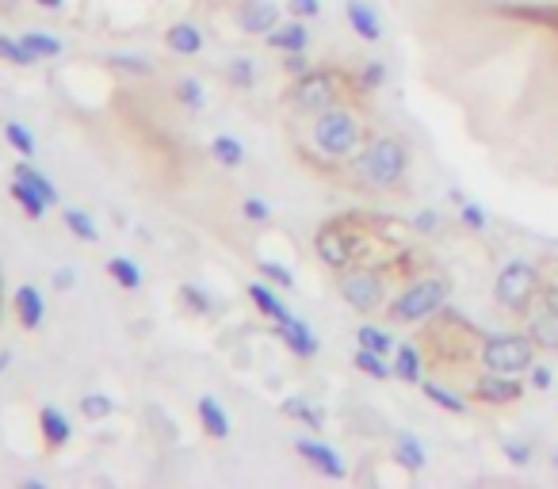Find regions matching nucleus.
Segmentation results:
<instances>
[{"label": "nucleus", "instance_id": "obj_19", "mask_svg": "<svg viewBox=\"0 0 558 489\" xmlns=\"http://www.w3.org/2000/svg\"><path fill=\"white\" fill-rule=\"evenodd\" d=\"M195 413H199V421H203V432H207L211 440H226V436H230V417H226V409L218 405V398L203 394V398L195 402Z\"/></svg>", "mask_w": 558, "mask_h": 489}, {"label": "nucleus", "instance_id": "obj_8", "mask_svg": "<svg viewBox=\"0 0 558 489\" xmlns=\"http://www.w3.org/2000/svg\"><path fill=\"white\" fill-rule=\"evenodd\" d=\"M337 291L356 314H375V310L387 306V279L379 276L375 268H348L337 279Z\"/></svg>", "mask_w": 558, "mask_h": 489}, {"label": "nucleus", "instance_id": "obj_7", "mask_svg": "<svg viewBox=\"0 0 558 489\" xmlns=\"http://www.w3.org/2000/svg\"><path fill=\"white\" fill-rule=\"evenodd\" d=\"M314 249L322 256L325 264L333 268V272H348V268H356V260H360V234H356V222H325L318 237H314Z\"/></svg>", "mask_w": 558, "mask_h": 489}, {"label": "nucleus", "instance_id": "obj_13", "mask_svg": "<svg viewBox=\"0 0 558 489\" xmlns=\"http://www.w3.org/2000/svg\"><path fill=\"white\" fill-rule=\"evenodd\" d=\"M276 333H279V341L287 344L299 360H314L318 352H322V341H318V333L306 325L302 318H287V321H279L276 325Z\"/></svg>", "mask_w": 558, "mask_h": 489}, {"label": "nucleus", "instance_id": "obj_30", "mask_svg": "<svg viewBox=\"0 0 558 489\" xmlns=\"http://www.w3.org/2000/svg\"><path fill=\"white\" fill-rule=\"evenodd\" d=\"M211 153H215L218 165H226V169H241L245 165V146L237 142L234 134H218L215 142H211Z\"/></svg>", "mask_w": 558, "mask_h": 489}, {"label": "nucleus", "instance_id": "obj_51", "mask_svg": "<svg viewBox=\"0 0 558 489\" xmlns=\"http://www.w3.org/2000/svg\"><path fill=\"white\" fill-rule=\"evenodd\" d=\"M35 4H39V8H62L65 0H35Z\"/></svg>", "mask_w": 558, "mask_h": 489}, {"label": "nucleus", "instance_id": "obj_46", "mask_svg": "<svg viewBox=\"0 0 558 489\" xmlns=\"http://www.w3.org/2000/svg\"><path fill=\"white\" fill-rule=\"evenodd\" d=\"M241 214H245L249 222H268V218H272V207H268L264 199H257V195H249V199L241 203Z\"/></svg>", "mask_w": 558, "mask_h": 489}, {"label": "nucleus", "instance_id": "obj_6", "mask_svg": "<svg viewBox=\"0 0 558 489\" xmlns=\"http://www.w3.org/2000/svg\"><path fill=\"white\" fill-rule=\"evenodd\" d=\"M536 348L539 344L524 333H494L478 344V363L482 371H497V375H528L536 363Z\"/></svg>", "mask_w": 558, "mask_h": 489}, {"label": "nucleus", "instance_id": "obj_20", "mask_svg": "<svg viewBox=\"0 0 558 489\" xmlns=\"http://www.w3.org/2000/svg\"><path fill=\"white\" fill-rule=\"evenodd\" d=\"M39 428H43V440L50 447H65L69 444V436H73L69 417H65L58 405H43V409H39Z\"/></svg>", "mask_w": 558, "mask_h": 489}, {"label": "nucleus", "instance_id": "obj_17", "mask_svg": "<svg viewBox=\"0 0 558 489\" xmlns=\"http://www.w3.org/2000/svg\"><path fill=\"white\" fill-rule=\"evenodd\" d=\"M16 318H20L23 329H39L46 318V298L39 287H31V283H23L20 291H16Z\"/></svg>", "mask_w": 558, "mask_h": 489}, {"label": "nucleus", "instance_id": "obj_16", "mask_svg": "<svg viewBox=\"0 0 558 489\" xmlns=\"http://www.w3.org/2000/svg\"><path fill=\"white\" fill-rule=\"evenodd\" d=\"M394 379H402L406 386H421L425 379V356L417 344H398L394 348Z\"/></svg>", "mask_w": 558, "mask_h": 489}, {"label": "nucleus", "instance_id": "obj_12", "mask_svg": "<svg viewBox=\"0 0 558 489\" xmlns=\"http://www.w3.org/2000/svg\"><path fill=\"white\" fill-rule=\"evenodd\" d=\"M237 23L245 35H268L279 27V4L276 0H245L237 8Z\"/></svg>", "mask_w": 558, "mask_h": 489}, {"label": "nucleus", "instance_id": "obj_43", "mask_svg": "<svg viewBox=\"0 0 558 489\" xmlns=\"http://www.w3.org/2000/svg\"><path fill=\"white\" fill-rule=\"evenodd\" d=\"M409 226H413L417 234L436 237L440 230H444V214H440V211H417L413 218H409Z\"/></svg>", "mask_w": 558, "mask_h": 489}, {"label": "nucleus", "instance_id": "obj_22", "mask_svg": "<svg viewBox=\"0 0 558 489\" xmlns=\"http://www.w3.org/2000/svg\"><path fill=\"white\" fill-rule=\"evenodd\" d=\"M165 43H169L172 54H184V58H192L203 50V31L195 27V23H172L169 35H165Z\"/></svg>", "mask_w": 558, "mask_h": 489}, {"label": "nucleus", "instance_id": "obj_25", "mask_svg": "<svg viewBox=\"0 0 558 489\" xmlns=\"http://www.w3.org/2000/svg\"><path fill=\"white\" fill-rule=\"evenodd\" d=\"M501 16H513V20H524V23H543V27H551L558 31V8H547V4H501Z\"/></svg>", "mask_w": 558, "mask_h": 489}, {"label": "nucleus", "instance_id": "obj_35", "mask_svg": "<svg viewBox=\"0 0 558 489\" xmlns=\"http://www.w3.org/2000/svg\"><path fill=\"white\" fill-rule=\"evenodd\" d=\"M459 222H463L471 234H486V230H490V214H486L482 203H474V199H463V203H459Z\"/></svg>", "mask_w": 558, "mask_h": 489}, {"label": "nucleus", "instance_id": "obj_9", "mask_svg": "<svg viewBox=\"0 0 558 489\" xmlns=\"http://www.w3.org/2000/svg\"><path fill=\"white\" fill-rule=\"evenodd\" d=\"M528 337L547 348V352H558V291H543L532 310V321H528Z\"/></svg>", "mask_w": 558, "mask_h": 489}, {"label": "nucleus", "instance_id": "obj_45", "mask_svg": "<svg viewBox=\"0 0 558 489\" xmlns=\"http://www.w3.org/2000/svg\"><path fill=\"white\" fill-rule=\"evenodd\" d=\"M111 62H115V69H127V73H138V77L153 73V65L146 58H138V54H115Z\"/></svg>", "mask_w": 558, "mask_h": 489}, {"label": "nucleus", "instance_id": "obj_42", "mask_svg": "<svg viewBox=\"0 0 558 489\" xmlns=\"http://www.w3.org/2000/svg\"><path fill=\"white\" fill-rule=\"evenodd\" d=\"M501 451H505V459H509L513 467H532V459H536V451H532L528 440H505Z\"/></svg>", "mask_w": 558, "mask_h": 489}, {"label": "nucleus", "instance_id": "obj_31", "mask_svg": "<svg viewBox=\"0 0 558 489\" xmlns=\"http://www.w3.org/2000/svg\"><path fill=\"white\" fill-rule=\"evenodd\" d=\"M352 363L364 371L367 379H390L394 375V363H387V356H379V352H371V348H356V356H352Z\"/></svg>", "mask_w": 558, "mask_h": 489}, {"label": "nucleus", "instance_id": "obj_1", "mask_svg": "<svg viewBox=\"0 0 558 489\" xmlns=\"http://www.w3.org/2000/svg\"><path fill=\"white\" fill-rule=\"evenodd\" d=\"M356 180L375 192H402L409 180V146L394 134H379L352 157Z\"/></svg>", "mask_w": 558, "mask_h": 489}, {"label": "nucleus", "instance_id": "obj_37", "mask_svg": "<svg viewBox=\"0 0 558 489\" xmlns=\"http://www.w3.org/2000/svg\"><path fill=\"white\" fill-rule=\"evenodd\" d=\"M176 100L188 111H203L207 107V92H203V85L195 77H184V81H176Z\"/></svg>", "mask_w": 558, "mask_h": 489}, {"label": "nucleus", "instance_id": "obj_4", "mask_svg": "<svg viewBox=\"0 0 558 489\" xmlns=\"http://www.w3.org/2000/svg\"><path fill=\"white\" fill-rule=\"evenodd\" d=\"M451 283L444 276H425L417 283H409L402 295L387 306V314L394 325H421L429 318H440V310L448 306Z\"/></svg>", "mask_w": 558, "mask_h": 489}, {"label": "nucleus", "instance_id": "obj_32", "mask_svg": "<svg viewBox=\"0 0 558 489\" xmlns=\"http://www.w3.org/2000/svg\"><path fill=\"white\" fill-rule=\"evenodd\" d=\"M4 142L16 149L20 157H27V161H31L35 153H39V142H35V134L23 127V123H16V119H12V123H4Z\"/></svg>", "mask_w": 558, "mask_h": 489}, {"label": "nucleus", "instance_id": "obj_53", "mask_svg": "<svg viewBox=\"0 0 558 489\" xmlns=\"http://www.w3.org/2000/svg\"><path fill=\"white\" fill-rule=\"evenodd\" d=\"M551 463H555V474H558V451H555V459H551Z\"/></svg>", "mask_w": 558, "mask_h": 489}, {"label": "nucleus", "instance_id": "obj_48", "mask_svg": "<svg viewBox=\"0 0 558 489\" xmlns=\"http://www.w3.org/2000/svg\"><path fill=\"white\" fill-rule=\"evenodd\" d=\"M287 8H291L299 20H314V16H322V0H287Z\"/></svg>", "mask_w": 558, "mask_h": 489}, {"label": "nucleus", "instance_id": "obj_5", "mask_svg": "<svg viewBox=\"0 0 558 489\" xmlns=\"http://www.w3.org/2000/svg\"><path fill=\"white\" fill-rule=\"evenodd\" d=\"M539 295H543V279H539V268L532 264V260L513 256V260H509V264L497 272L494 298H497V306H505L509 314L528 318V314L536 310Z\"/></svg>", "mask_w": 558, "mask_h": 489}, {"label": "nucleus", "instance_id": "obj_33", "mask_svg": "<svg viewBox=\"0 0 558 489\" xmlns=\"http://www.w3.org/2000/svg\"><path fill=\"white\" fill-rule=\"evenodd\" d=\"M356 341H360V348H371V352H379V356H390L398 344H394V337H390L387 329H379V325H360L356 329Z\"/></svg>", "mask_w": 558, "mask_h": 489}, {"label": "nucleus", "instance_id": "obj_40", "mask_svg": "<svg viewBox=\"0 0 558 489\" xmlns=\"http://www.w3.org/2000/svg\"><path fill=\"white\" fill-rule=\"evenodd\" d=\"M260 276L268 279V283H276L283 291H295V276H291V268L287 264H279V260H260Z\"/></svg>", "mask_w": 558, "mask_h": 489}, {"label": "nucleus", "instance_id": "obj_36", "mask_svg": "<svg viewBox=\"0 0 558 489\" xmlns=\"http://www.w3.org/2000/svg\"><path fill=\"white\" fill-rule=\"evenodd\" d=\"M390 69L383 58H375V62H367L360 73H356V85H360V92H379V88L387 85Z\"/></svg>", "mask_w": 558, "mask_h": 489}, {"label": "nucleus", "instance_id": "obj_50", "mask_svg": "<svg viewBox=\"0 0 558 489\" xmlns=\"http://www.w3.org/2000/svg\"><path fill=\"white\" fill-rule=\"evenodd\" d=\"M54 287H58V291H69V287H73V268H62V272L54 276Z\"/></svg>", "mask_w": 558, "mask_h": 489}, {"label": "nucleus", "instance_id": "obj_3", "mask_svg": "<svg viewBox=\"0 0 558 489\" xmlns=\"http://www.w3.org/2000/svg\"><path fill=\"white\" fill-rule=\"evenodd\" d=\"M310 142L329 161H352L360 153V146H364V119H360V111H352L348 104H337L322 111V115H314Z\"/></svg>", "mask_w": 558, "mask_h": 489}, {"label": "nucleus", "instance_id": "obj_21", "mask_svg": "<svg viewBox=\"0 0 558 489\" xmlns=\"http://www.w3.org/2000/svg\"><path fill=\"white\" fill-rule=\"evenodd\" d=\"M249 298H253V306H257L260 314H264L268 321H276V325L287 318H295V314L283 306V298H279L268 283H249Z\"/></svg>", "mask_w": 558, "mask_h": 489}, {"label": "nucleus", "instance_id": "obj_15", "mask_svg": "<svg viewBox=\"0 0 558 489\" xmlns=\"http://www.w3.org/2000/svg\"><path fill=\"white\" fill-rule=\"evenodd\" d=\"M264 39H268V46L279 50V54H306V50H310V31H306V23H302L299 16L279 23L276 31H268Z\"/></svg>", "mask_w": 558, "mask_h": 489}, {"label": "nucleus", "instance_id": "obj_47", "mask_svg": "<svg viewBox=\"0 0 558 489\" xmlns=\"http://www.w3.org/2000/svg\"><path fill=\"white\" fill-rule=\"evenodd\" d=\"M528 383H532V390H551V383H555V371H551L547 363H532Z\"/></svg>", "mask_w": 558, "mask_h": 489}, {"label": "nucleus", "instance_id": "obj_38", "mask_svg": "<svg viewBox=\"0 0 558 489\" xmlns=\"http://www.w3.org/2000/svg\"><path fill=\"white\" fill-rule=\"evenodd\" d=\"M226 77L237 88H253L257 85V65H253V58H234V62L226 65Z\"/></svg>", "mask_w": 558, "mask_h": 489}, {"label": "nucleus", "instance_id": "obj_10", "mask_svg": "<svg viewBox=\"0 0 558 489\" xmlns=\"http://www.w3.org/2000/svg\"><path fill=\"white\" fill-rule=\"evenodd\" d=\"M478 402L486 405H513L524 398V383H520V375H497V371H482L478 379H474V390H471Z\"/></svg>", "mask_w": 558, "mask_h": 489}, {"label": "nucleus", "instance_id": "obj_34", "mask_svg": "<svg viewBox=\"0 0 558 489\" xmlns=\"http://www.w3.org/2000/svg\"><path fill=\"white\" fill-rule=\"evenodd\" d=\"M20 39L35 58H58V54H62V39H54V35H46V31H23Z\"/></svg>", "mask_w": 558, "mask_h": 489}, {"label": "nucleus", "instance_id": "obj_28", "mask_svg": "<svg viewBox=\"0 0 558 489\" xmlns=\"http://www.w3.org/2000/svg\"><path fill=\"white\" fill-rule=\"evenodd\" d=\"M62 222H65V230H69V234L88 241V245H96V241H100V226H96V222H92V214H85L81 207H65Z\"/></svg>", "mask_w": 558, "mask_h": 489}, {"label": "nucleus", "instance_id": "obj_52", "mask_svg": "<svg viewBox=\"0 0 558 489\" xmlns=\"http://www.w3.org/2000/svg\"><path fill=\"white\" fill-rule=\"evenodd\" d=\"M8 363H12V356H8V352H0V371H4Z\"/></svg>", "mask_w": 558, "mask_h": 489}, {"label": "nucleus", "instance_id": "obj_24", "mask_svg": "<svg viewBox=\"0 0 558 489\" xmlns=\"http://www.w3.org/2000/svg\"><path fill=\"white\" fill-rule=\"evenodd\" d=\"M421 390H425V398H429L432 405H440V409L451 413V417H463V413H467V398H459V394L448 390L444 383H436V379H421Z\"/></svg>", "mask_w": 558, "mask_h": 489}, {"label": "nucleus", "instance_id": "obj_23", "mask_svg": "<svg viewBox=\"0 0 558 489\" xmlns=\"http://www.w3.org/2000/svg\"><path fill=\"white\" fill-rule=\"evenodd\" d=\"M279 413L283 417H291V421H299V425H306V428H325V409H318V405H310L306 398H283L279 402Z\"/></svg>", "mask_w": 558, "mask_h": 489}, {"label": "nucleus", "instance_id": "obj_27", "mask_svg": "<svg viewBox=\"0 0 558 489\" xmlns=\"http://www.w3.org/2000/svg\"><path fill=\"white\" fill-rule=\"evenodd\" d=\"M8 192H12V199L20 203L23 214H27L31 222H39V218H46V207H50V203H46L43 195L35 192L31 184H23V180H16V176H12V188H8Z\"/></svg>", "mask_w": 558, "mask_h": 489}, {"label": "nucleus", "instance_id": "obj_49", "mask_svg": "<svg viewBox=\"0 0 558 489\" xmlns=\"http://www.w3.org/2000/svg\"><path fill=\"white\" fill-rule=\"evenodd\" d=\"M283 69H287L291 77H302V73H310L314 65H310V58H306V54H283Z\"/></svg>", "mask_w": 558, "mask_h": 489}, {"label": "nucleus", "instance_id": "obj_2", "mask_svg": "<svg viewBox=\"0 0 558 489\" xmlns=\"http://www.w3.org/2000/svg\"><path fill=\"white\" fill-rule=\"evenodd\" d=\"M360 92L356 77H348L341 69H310L291 81V88L283 92V104L299 115H322L329 107H337L348 100V92Z\"/></svg>", "mask_w": 558, "mask_h": 489}, {"label": "nucleus", "instance_id": "obj_44", "mask_svg": "<svg viewBox=\"0 0 558 489\" xmlns=\"http://www.w3.org/2000/svg\"><path fill=\"white\" fill-rule=\"evenodd\" d=\"M180 298L188 302V310H195V314H211V295L199 291L195 283H184V287H180Z\"/></svg>", "mask_w": 558, "mask_h": 489}, {"label": "nucleus", "instance_id": "obj_14", "mask_svg": "<svg viewBox=\"0 0 558 489\" xmlns=\"http://www.w3.org/2000/svg\"><path fill=\"white\" fill-rule=\"evenodd\" d=\"M344 20L348 27L364 39V43H379L383 39V20L367 0H344Z\"/></svg>", "mask_w": 558, "mask_h": 489}, {"label": "nucleus", "instance_id": "obj_18", "mask_svg": "<svg viewBox=\"0 0 558 489\" xmlns=\"http://www.w3.org/2000/svg\"><path fill=\"white\" fill-rule=\"evenodd\" d=\"M394 459H398L409 474H421V470L429 467V451H425V444H421L413 432H406V428L394 436Z\"/></svg>", "mask_w": 558, "mask_h": 489}, {"label": "nucleus", "instance_id": "obj_41", "mask_svg": "<svg viewBox=\"0 0 558 489\" xmlns=\"http://www.w3.org/2000/svg\"><path fill=\"white\" fill-rule=\"evenodd\" d=\"M81 413H85L88 421H104V417L115 413V402H111L108 394H85L81 398Z\"/></svg>", "mask_w": 558, "mask_h": 489}, {"label": "nucleus", "instance_id": "obj_39", "mask_svg": "<svg viewBox=\"0 0 558 489\" xmlns=\"http://www.w3.org/2000/svg\"><path fill=\"white\" fill-rule=\"evenodd\" d=\"M0 58L4 62H12V65H31V62H39L27 46H23V39H8V35H0Z\"/></svg>", "mask_w": 558, "mask_h": 489}, {"label": "nucleus", "instance_id": "obj_11", "mask_svg": "<svg viewBox=\"0 0 558 489\" xmlns=\"http://www.w3.org/2000/svg\"><path fill=\"white\" fill-rule=\"evenodd\" d=\"M295 451H299L302 459L318 470L322 478H329V482H344V478H348V467H344V459L337 455V447L322 444V440H310V436H299V440H295Z\"/></svg>", "mask_w": 558, "mask_h": 489}, {"label": "nucleus", "instance_id": "obj_29", "mask_svg": "<svg viewBox=\"0 0 558 489\" xmlns=\"http://www.w3.org/2000/svg\"><path fill=\"white\" fill-rule=\"evenodd\" d=\"M108 276L123 287V291H138L142 287V268L130 260V256H111L108 260Z\"/></svg>", "mask_w": 558, "mask_h": 489}, {"label": "nucleus", "instance_id": "obj_26", "mask_svg": "<svg viewBox=\"0 0 558 489\" xmlns=\"http://www.w3.org/2000/svg\"><path fill=\"white\" fill-rule=\"evenodd\" d=\"M12 176H16V180H23V184H31V188L43 195L50 207H58V203H62V195H58V188L50 184V176H46V172H39V169H31V165H27V157H23L20 165L12 169Z\"/></svg>", "mask_w": 558, "mask_h": 489}]
</instances>
